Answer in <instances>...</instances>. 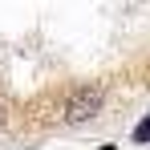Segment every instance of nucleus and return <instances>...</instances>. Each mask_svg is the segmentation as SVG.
<instances>
[{"label":"nucleus","mask_w":150,"mask_h":150,"mask_svg":"<svg viewBox=\"0 0 150 150\" xmlns=\"http://www.w3.org/2000/svg\"><path fill=\"white\" fill-rule=\"evenodd\" d=\"M101 89L98 85H81V89H73L69 93V101H65V122L69 126H81V122H89L93 114L101 110Z\"/></svg>","instance_id":"f257e3e1"},{"label":"nucleus","mask_w":150,"mask_h":150,"mask_svg":"<svg viewBox=\"0 0 150 150\" xmlns=\"http://www.w3.org/2000/svg\"><path fill=\"white\" fill-rule=\"evenodd\" d=\"M130 138H134L138 146H146V142H150V114H146V118H142L138 126H134V134H130Z\"/></svg>","instance_id":"f03ea898"},{"label":"nucleus","mask_w":150,"mask_h":150,"mask_svg":"<svg viewBox=\"0 0 150 150\" xmlns=\"http://www.w3.org/2000/svg\"><path fill=\"white\" fill-rule=\"evenodd\" d=\"M0 126H4V110H0Z\"/></svg>","instance_id":"7ed1b4c3"}]
</instances>
